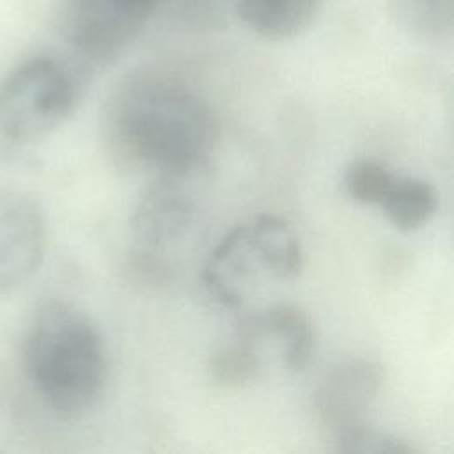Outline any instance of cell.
Here are the masks:
<instances>
[{"label": "cell", "mask_w": 454, "mask_h": 454, "mask_svg": "<svg viewBox=\"0 0 454 454\" xmlns=\"http://www.w3.org/2000/svg\"><path fill=\"white\" fill-rule=\"evenodd\" d=\"M21 360L41 404L64 420L92 410L108 378L106 349L96 325L76 305L57 298L34 310Z\"/></svg>", "instance_id": "7a4b0ae2"}, {"label": "cell", "mask_w": 454, "mask_h": 454, "mask_svg": "<svg viewBox=\"0 0 454 454\" xmlns=\"http://www.w3.org/2000/svg\"><path fill=\"white\" fill-rule=\"evenodd\" d=\"M325 0H236L238 20L268 41H287L303 34L319 16Z\"/></svg>", "instance_id": "8fae6325"}, {"label": "cell", "mask_w": 454, "mask_h": 454, "mask_svg": "<svg viewBox=\"0 0 454 454\" xmlns=\"http://www.w3.org/2000/svg\"><path fill=\"white\" fill-rule=\"evenodd\" d=\"M335 449L346 454H413L415 447L380 431L371 422L333 438Z\"/></svg>", "instance_id": "2e32d148"}, {"label": "cell", "mask_w": 454, "mask_h": 454, "mask_svg": "<svg viewBox=\"0 0 454 454\" xmlns=\"http://www.w3.org/2000/svg\"><path fill=\"white\" fill-rule=\"evenodd\" d=\"M261 268L245 234V225L232 227L209 252L202 280L207 293L225 307L236 309L245 300V291Z\"/></svg>", "instance_id": "9c48e42d"}, {"label": "cell", "mask_w": 454, "mask_h": 454, "mask_svg": "<svg viewBox=\"0 0 454 454\" xmlns=\"http://www.w3.org/2000/svg\"><path fill=\"white\" fill-rule=\"evenodd\" d=\"M211 381L229 388H241L255 383L262 374V360L255 348L236 342L213 353L206 365Z\"/></svg>", "instance_id": "5bb4252c"}, {"label": "cell", "mask_w": 454, "mask_h": 454, "mask_svg": "<svg viewBox=\"0 0 454 454\" xmlns=\"http://www.w3.org/2000/svg\"><path fill=\"white\" fill-rule=\"evenodd\" d=\"M245 234L259 266L278 280H293L303 268L296 229L280 215L262 213L245 222Z\"/></svg>", "instance_id": "30bf717a"}, {"label": "cell", "mask_w": 454, "mask_h": 454, "mask_svg": "<svg viewBox=\"0 0 454 454\" xmlns=\"http://www.w3.org/2000/svg\"><path fill=\"white\" fill-rule=\"evenodd\" d=\"M397 28L422 44H443L452 37L454 0H387Z\"/></svg>", "instance_id": "7c38bea8"}, {"label": "cell", "mask_w": 454, "mask_h": 454, "mask_svg": "<svg viewBox=\"0 0 454 454\" xmlns=\"http://www.w3.org/2000/svg\"><path fill=\"white\" fill-rule=\"evenodd\" d=\"M395 174L383 163L369 158L351 161L342 176V184L349 199L365 206H378L392 184Z\"/></svg>", "instance_id": "9a60e30c"}, {"label": "cell", "mask_w": 454, "mask_h": 454, "mask_svg": "<svg viewBox=\"0 0 454 454\" xmlns=\"http://www.w3.org/2000/svg\"><path fill=\"white\" fill-rule=\"evenodd\" d=\"M168 0H62L60 32L85 67L117 59Z\"/></svg>", "instance_id": "277c9868"}, {"label": "cell", "mask_w": 454, "mask_h": 454, "mask_svg": "<svg viewBox=\"0 0 454 454\" xmlns=\"http://www.w3.org/2000/svg\"><path fill=\"white\" fill-rule=\"evenodd\" d=\"M238 342L255 348L262 339H277L282 360L293 372L305 371L317 349L310 316L294 303H275L245 316L236 328Z\"/></svg>", "instance_id": "ba28073f"}, {"label": "cell", "mask_w": 454, "mask_h": 454, "mask_svg": "<svg viewBox=\"0 0 454 454\" xmlns=\"http://www.w3.org/2000/svg\"><path fill=\"white\" fill-rule=\"evenodd\" d=\"M183 176H154L142 192L131 216L135 239L145 250L179 241L193 223L195 202Z\"/></svg>", "instance_id": "52a82bcc"}, {"label": "cell", "mask_w": 454, "mask_h": 454, "mask_svg": "<svg viewBox=\"0 0 454 454\" xmlns=\"http://www.w3.org/2000/svg\"><path fill=\"white\" fill-rule=\"evenodd\" d=\"M82 76L64 59L37 53L0 78V149L16 151L44 140L73 114Z\"/></svg>", "instance_id": "3957f363"}, {"label": "cell", "mask_w": 454, "mask_h": 454, "mask_svg": "<svg viewBox=\"0 0 454 454\" xmlns=\"http://www.w3.org/2000/svg\"><path fill=\"white\" fill-rule=\"evenodd\" d=\"M101 138L119 170L190 177L211 158L220 122L209 99L186 78L144 67L112 90Z\"/></svg>", "instance_id": "6da1fadb"}, {"label": "cell", "mask_w": 454, "mask_h": 454, "mask_svg": "<svg viewBox=\"0 0 454 454\" xmlns=\"http://www.w3.org/2000/svg\"><path fill=\"white\" fill-rule=\"evenodd\" d=\"M378 207L399 231H415L426 225L438 209L433 184L420 177L395 174Z\"/></svg>", "instance_id": "4fadbf2b"}, {"label": "cell", "mask_w": 454, "mask_h": 454, "mask_svg": "<svg viewBox=\"0 0 454 454\" xmlns=\"http://www.w3.org/2000/svg\"><path fill=\"white\" fill-rule=\"evenodd\" d=\"M383 367L367 356L333 364L314 390V406L332 438L369 424V411L383 387Z\"/></svg>", "instance_id": "5b68a950"}, {"label": "cell", "mask_w": 454, "mask_h": 454, "mask_svg": "<svg viewBox=\"0 0 454 454\" xmlns=\"http://www.w3.org/2000/svg\"><path fill=\"white\" fill-rule=\"evenodd\" d=\"M46 250V222L27 193L0 188V294L28 282Z\"/></svg>", "instance_id": "8992f818"}]
</instances>
